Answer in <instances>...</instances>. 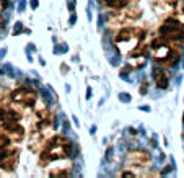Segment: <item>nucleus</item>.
Listing matches in <instances>:
<instances>
[{"label": "nucleus", "instance_id": "obj_12", "mask_svg": "<svg viewBox=\"0 0 184 178\" xmlns=\"http://www.w3.org/2000/svg\"><path fill=\"white\" fill-rule=\"evenodd\" d=\"M132 0H99L103 7H106L108 10H121L126 5H129Z\"/></svg>", "mask_w": 184, "mask_h": 178}, {"label": "nucleus", "instance_id": "obj_14", "mask_svg": "<svg viewBox=\"0 0 184 178\" xmlns=\"http://www.w3.org/2000/svg\"><path fill=\"white\" fill-rule=\"evenodd\" d=\"M8 144H11V139L5 134V132H3V129L0 128V149L5 147V145H8ZM13 144H15V142H13Z\"/></svg>", "mask_w": 184, "mask_h": 178}, {"label": "nucleus", "instance_id": "obj_6", "mask_svg": "<svg viewBox=\"0 0 184 178\" xmlns=\"http://www.w3.org/2000/svg\"><path fill=\"white\" fill-rule=\"evenodd\" d=\"M8 98L13 103H17L18 106L25 108V110H30V108H33L36 105V102L39 100V93L34 90V88L18 87V88H15V90L10 92Z\"/></svg>", "mask_w": 184, "mask_h": 178}, {"label": "nucleus", "instance_id": "obj_9", "mask_svg": "<svg viewBox=\"0 0 184 178\" xmlns=\"http://www.w3.org/2000/svg\"><path fill=\"white\" fill-rule=\"evenodd\" d=\"M150 7L153 10V13L160 18H166L171 13H174L176 10L182 8L181 7V0H151Z\"/></svg>", "mask_w": 184, "mask_h": 178}, {"label": "nucleus", "instance_id": "obj_10", "mask_svg": "<svg viewBox=\"0 0 184 178\" xmlns=\"http://www.w3.org/2000/svg\"><path fill=\"white\" fill-rule=\"evenodd\" d=\"M46 175L49 176H69L72 173V168H73V163H72L70 159H61V160H54L51 162L49 165H46Z\"/></svg>", "mask_w": 184, "mask_h": 178}, {"label": "nucleus", "instance_id": "obj_2", "mask_svg": "<svg viewBox=\"0 0 184 178\" xmlns=\"http://www.w3.org/2000/svg\"><path fill=\"white\" fill-rule=\"evenodd\" d=\"M72 152H73V144L69 137L62 134H52L49 137V141L44 144L41 152L38 154V165L44 168L54 160L70 159Z\"/></svg>", "mask_w": 184, "mask_h": 178}, {"label": "nucleus", "instance_id": "obj_5", "mask_svg": "<svg viewBox=\"0 0 184 178\" xmlns=\"http://www.w3.org/2000/svg\"><path fill=\"white\" fill-rule=\"evenodd\" d=\"M157 33L161 36L163 39H166L168 43L174 44V46H184V26L179 25L176 20L171 17L163 18L161 25L158 26Z\"/></svg>", "mask_w": 184, "mask_h": 178}, {"label": "nucleus", "instance_id": "obj_4", "mask_svg": "<svg viewBox=\"0 0 184 178\" xmlns=\"http://www.w3.org/2000/svg\"><path fill=\"white\" fill-rule=\"evenodd\" d=\"M143 15V8L140 7L139 0H132L129 5H126L121 10H111L109 15L106 17L108 20V26L119 30L122 26H129L135 25Z\"/></svg>", "mask_w": 184, "mask_h": 178}, {"label": "nucleus", "instance_id": "obj_11", "mask_svg": "<svg viewBox=\"0 0 184 178\" xmlns=\"http://www.w3.org/2000/svg\"><path fill=\"white\" fill-rule=\"evenodd\" d=\"M153 79H155V85L158 88H168V85H170V74L161 66H158L153 70Z\"/></svg>", "mask_w": 184, "mask_h": 178}, {"label": "nucleus", "instance_id": "obj_15", "mask_svg": "<svg viewBox=\"0 0 184 178\" xmlns=\"http://www.w3.org/2000/svg\"><path fill=\"white\" fill-rule=\"evenodd\" d=\"M8 3H10V0H0V13L8 7Z\"/></svg>", "mask_w": 184, "mask_h": 178}, {"label": "nucleus", "instance_id": "obj_16", "mask_svg": "<svg viewBox=\"0 0 184 178\" xmlns=\"http://www.w3.org/2000/svg\"><path fill=\"white\" fill-rule=\"evenodd\" d=\"M147 88H148V83L143 82V83H142V87H140V93H142V95H145V93H147Z\"/></svg>", "mask_w": 184, "mask_h": 178}, {"label": "nucleus", "instance_id": "obj_13", "mask_svg": "<svg viewBox=\"0 0 184 178\" xmlns=\"http://www.w3.org/2000/svg\"><path fill=\"white\" fill-rule=\"evenodd\" d=\"M173 20H176V21L179 23V25H182L184 26V8H179V10H176L174 13H171L170 15Z\"/></svg>", "mask_w": 184, "mask_h": 178}, {"label": "nucleus", "instance_id": "obj_1", "mask_svg": "<svg viewBox=\"0 0 184 178\" xmlns=\"http://www.w3.org/2000/svg\"><path fill=\"white\" fill-rule=\"evenodd\" d=\"M147 36H148V28L140 26V25H129V26H122L119 30H116L113 44L117 49L119 54H132L135 49L142 46L145 43Z\"/></svg>", "mask_w": 184, "mask_h": 178}, {"label": "nucleus", "instance_id": "obj_3", "mask_svg": "<svg viewBox=\"0 0 184 178\" xmlns=\"http://www.w3.org/2000/svg\"><path fill=\"white\" fill-rule=\"evenodd\" d=\"M147 44H148V49L151 52L153 60L161 67H173L179 62V59H181L179 47L171 44V43H168L166 39H163L158 33L155 34L153 38H150Z\"/></svg>", "mask_w": 184, "mask_h": 178}, {"label": "nucleus", "instance_id": "obj_8", "mask_svg": "<svg viewBox=\"0 0 184 178\" xmlns=\"http://www.w3.org/2000/svg\"><path fill=\"white\" fill-rule=\"evenodd\" d=\"M126 165L132 170H147L151 165V155L145 149H132L126 155Z\"/></svg>", "mask_w": 184, "mask_h": 178}, {"label": "nucleus", "instance_id": "obj_17", "mask_svg": "<svg viewBox=\"0 0 184 178\" xmlns=\"http://www.w3.org/2000/svg\"><path fill=\"white\" fill-rule=\"evenodd\" d=\"M3 25H5V21H3V18H2V17H0V30L3 28Z\"/></svg>", "mask_w": 184, "mask_h": 178}, {"label": "nucleus", "instance_id": "obj_7", "mask_svg": "<svg viewBox=\"0 0 184 178\" xmlns=\"http://www.w3.org/2000/svg\"><path fill=\"white\" fill-rule=\"evenodd\" d=\"M20 163V149L13 142L0 149V170L3 173L15 172Z\"/></svg>", "mask_w": 184, "mask_h": 178}, {"label": "nucleus", "instance_id": "obj_18", "mask_svg": "<svg viewBox=\"0 0 184 178\" xmlns=\"http://www.w3.org/2000/svg\"><path fill=\"white\" fill-rule=\"evenodd\" d=\"M2 175H3V172H2V170H0V176H2Z\"/></svg>", "mask_w": 184, "mask_h": 178}]
</instances>
